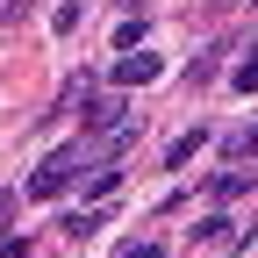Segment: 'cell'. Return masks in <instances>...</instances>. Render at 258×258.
<instances>
[{"label": "cell", "mask_w": 258, "mask_h": 258, "mask_svg": "<svg viewBox=\"0 0 258 258\" xmlns=\"http://www.w3.org/2000/svg\"><path fill=\"white\" fill-rule=\"evenodd\" d=\"M0 215H8V194H0Z\"/></svg>", "instance_id": "cell-12"}, {"label": "cell", "mask_w": 258, "mask_h": 258, "mask_svg": "<svg viewBox=\"0 0 258 258\" xmlns=\"http://www.w3.org/2000/svg\"><path fill=\"white\" fill-rule=\"evenodd\" d=\"M237 194H251V172H215L208 179V201H237Z\"/></svg>", "instance_id": "cell-3"}, {"label": "cell", "mask_w": 258, "mask_h": 258, "mask_svg": "<svg viewBox=\"0 0 258 258\" xmlns=\"http://www.w3.org/2000/svg\"><path fill=\"white\" fill-rule=\"evenodd\" d=\"M194 151H201V129H194V137H179V144L165 151V165H186V158H194Z\"/></svg>", "instance_id": "cell-8"}, {"label": "cell", "mask_w": 258, "mask_h": 258, "mask_svg": "<svg viewBox=\"0 0 258 258\" xmlns=\"http://www.w3.org/2000/svg\"><path fill=\"white\" fill-rule=\"evenodd\" d=\"M101 222H108V208H79L64 230H72V244H79V237H93V230H101Z\"/></svg>", "instance_id": "cell-4"}, {"label": "cell", "mask_w": 258, "mask_h": 258, "mask_svg": "<svg viewBox=\"0 0 258 258\" xmlns=\"http://www.w3.org/2000/svg\"><path fill=\"white\" fill-rule=\"evenodd\" d=\"M244 158H258V129H251V137H244Z\"/></svg>", "instance_id": "cell-11"}, {"label": "cell", "mask_w": 258, "mask_h": 258, "mask_svg": "<svg viewBox=\"0 0 258 258\" xmlns=\"http://www.w3.org/2000/svg\"><path fill=\"white\" fill-rule=\"evenodd\" d=\"M230 79H237V93H258V50H251V57L237 64V72H230Z\"/></svg>", "instance_id": "cell-7"}, {"label": "cell", "mask_w": 258, "mask_h": 258, "mask_svg": "<svg viewBox=\"0 0 258 258\" xmlns=\"http://www.w3.org/2000/svg\"><path fill=\"white\" fill-rule=\"evenodd\" d=\"M158 72H165V57H151V50H137V57H122V64H115V86H151Z\"/></svg>", "instance_id": "cell-2"}, {"label": "cell", "mask_w": 258, "mask_h": 258, "mask_svg": "<svg viewBox=\"0 0 258 258\" xmlns=\"http://www.w3.org/2000/svg\"><path fill=\"white\" fill-rule=\"evenodd\" d=\"M79 179V151H57V158H43L36 165V179H29V194H36V201H57L64 186Z\"/></svg>", "instance_id": "cell-1"}, {"label": "cell", "mask_w": 258, "mask_h": 258, "mask_svg": "<svg viewBox=\"0 0 258 258\" xmlns=\"http://www.w3.org/2000/svg\"><path fill=\"white\" fill-rule=\"evenodd\" d=\"M0 258H29V237H0Z\"/></svg>", "instance_id": "cell-9"}, {"label": "cell", "mask_w": 258, "mask_h": 258, "mask_svg": "<svg viewBox=\"0 0 258 258\" xmlns=\"http://www.w3.org/2000/svg\"><path fill=\"white\" fill-rule=\"evenodd\" d=\"M115 179H122L115 165H93V172H86V194H93V201H108V194H115Z\"/></svg>", "instance_id": "cell-5"}, {"label": "cell", "mask_w": 258, "mask_h": 258, "mask_svg": "<svg viewBox=\"0 0 258 258\" xmlns=\"http://www.w3.org/2000/svg\"><path fill=\"white\" fill-rule=\"evenodd\" d=\"M79 15H86V0H64V8L50 15V29H57V36H64V29H79Z\"/></svg>", "instance_id": "cell-6"}, {"label": "cell", "mask_w": 258, "mask_h": 258, "mask_svg": "<svg viewBox=\"0 0 258 258\" xmlns=\"http://www.w3.org/2000/svg\"><path fill=\"white\" fill-rule=\"evenodd\" d=\"M122 258H165V251H158V244H129Z\"/></svg>", "instance_id": "cell-10"}]
</instances>
